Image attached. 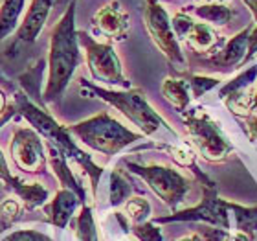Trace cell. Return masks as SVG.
Here are the masks:
<instances>
[{
	"mask_svg": "<svg viewBox=\"0 0 257 241\" xmlns=\"http://www.w3.org/2000/svg\"><path fill=\"white\" fill-rule=\"evenodd\" d=\"M15 114H21L22 118H26L28 122H30V125H32L41 136H44L46 144L55 147L66 160L77 162V164L85 170L86 175L90 177L92 192H94V195H96L97 184H99V179H101L105 170H103L101 166H97L96 162L90 158V155L75 144L74 138H72V134H70V131H68V127H64V125L55 122L54 116H52L43 105L33 103L22 91L15 92L13 103H11L10 107H6L4 114L0 116V127H2L8 120L13 118Z\"/></svg>",
	"mask_w": 257,
	"mask_h": 241,
	"instance_id": "cell-1",
	"label": "cell"
},
{
	"mask_svg": "<svg viewBox=\"0 0 257 241\" xmlns=\"http://www.w3.org/2000/svg\"><path fill=\"white\" fill-rule=\"evenodd\" d=\"M75 6L77 0L66 6V11L50 33L48 81L43 94V103L57 102L79 66L81 54L77 30H75Z\"/></svg>",
	"mask_w": 257,
	"mask_h": 241,
	"instance_id": "cell-2",
	"label": "cell"
},
{
	"mask_svg": "<svg viewBox=\"0 0 257 241\" xmlns=\"http://www.w3.org/2000/svg\"><path fill=\"white\" fill-rule=\"evenodd\" d=\"M81 91L86 96H96L114 109H118L119 113L127 116L136 127L145 134V136H155L160 131H166L169 136L178 140V134L169 127V123L151 107L149 102L145 100L144 92L140 89H127V91H108L103 87H97L86 79H81Z\"/></svg>",
	"mask_w": 257,
	"mask_h": 241,
	"instance_id": "cell-3",
	"label": "cell"
},
{
	"mask_svg": "<svg viewBox=\"0 0 257 241\" xmlns=\"http://www.w3.org/2000/svg\"><path fill=\"white\" fill-rule=\"evenodd\" d=\"M68 131L90 149L99 151L107 156L118 155L127 145L142 140V134L133 133L108 113H99L92 118L74 123L68 127Z\"/></svg>",
	"mask_w": 257,
	"mask_h": 241,
	"instance_id": "cell-4",
	"label": "cell"
},
{
	"mask_svg": "<svg viewBox=\"0 0 257 241\" xmlns=\"http://www.w3.org/2000/svg\"><path fill=\"white\" fill-rule=\"evenodd\" d=\"M182 120L186 131L191 136L189 142L202 158L208 162H222L233 153V144L202 107L188 109L182 113Z\"/></svg>",
	"mask_w": 257,
	"mask_h": 241,
	"instance_id": "cell-5",
	"label": "cell"
},
{
	"mask_svg": "<svg viewBox=\"0 0 257 241\" xmlns=\"http://www.w3.org/2000/svg\"><path fill=\"white\" fill-rule=\"evenodd\" d=\"M125 168L128 172L144 179L145 184L162 199L169 208L175 212L177 206L182 203L189 192V181L184 177L182 173L169 166L162 164H136V162L125 160Z\"/></svg>",
	"mask_w": 257,
	"mask_h": 241,
	"instance_id": "cell-6",
	"label": "cell"
},
{
	"mask_svg": "<svg viewBox=\"0 0 257 241\" xmlns=\"http://www.w3.org/2000/svg\"><path fill=\"white\" fill-rule=\"evenodd\" d=\"M79 44L85 48L86 63L90 68V74L94 79L107 83L112 87L131 89V81L125 77L123 66L119 61L118 54L114 52L110 43H97L96 39L90 37L86 32H77Z\"/></svg>",
	"mask_w": 257,
	"mask_h": 241,
	"instance_id": "cell-7",
	"label": "cell"
},
{
	"mask_svg": "<svg viewBox=\"0 0 257 241\" xmlns=\"http://www.w3.org/2000/svg\"><path fill=\"white\" fill-rule=\"evenodd\" d=\"M230 215H231V203L224 201L217 195V186H202V201L197 206L184 210H175L169 215L155 217L153 223L156 225H166V223H180V221H202L206 225L220 226L230 230Z\"/></svg>",
	"mask_w": 257,
	"mask_h": 241,
	"instance_id": "cell-8",
	"label": "cell"
},
{
	"mask_svg": "<svg viewBox=\"0 0 257 241\" xmlns=\"http://www.w3.org/2000/svg\"><path fill=\"white\" fill-rule=\"evenodd\" d=\"M144 24L149 32L153 43L158 46L162 54L166 55L169 63L177 68L186 66V57L182 54L180 43L173 32L171 19L167 15L166 8H162L158 0H145L144 4Z\"/></svg>",
	"mask_w": 257,
	"mask_h": 241,
	"instance_id": "cell-9",
	"label": "cell"
},
{
	"mask_svg": "<svg viewBox=\"0 0 257 241\" xmlns=\"http://www.w3.org/2000/svg\"><path fill=\"white\" fill-rule=\"evenodd\" d=\"M11 158L19 170L32 175H41L46 168L43 136L33 127H19L13 133V140L10 145Z\"/></svg>",
	"mask_w": 257,
	"mask_h": 241,
	"instance_id": "cell-10",
	"label": "cell"
},
{
	"mask_svg": "<svg viewBox=\"0 0 257 241\" xmlns=\"http://www.w3.org/2000/svg\"><path fill=\"white\" fill-rule=\"evenodd\" d=\"M252 24H248L244 30L235 33V35H233L222 48L217 50L215 54L208 55V57L202 61L204 68L217 70V72H231V70L242 66L244 59H246L248 39H250V32H252Z\"/></svg>",
	"mask_w": 257,
	"mask_h": 241,
	"instance_id": "cell-11",
	"label": "cell"
},
{
	"mask_svg": "<svg viewBox=\"0 0 257 241\" xmlns=\"http://www.w3.org/2000/svg\"><path fill=\"white\" fill-rule=\"evenodd\" d=\"M0 181L4 182L6 190L13 192L17 197L21 199L26 210H37V208H41V206H44L46 201H48V190L44 186H41L39 182L26 184V182H22L21 179H17L11 175L2 151H0Z\"/></svg>",
	"mask_w": 257,
	"mask_h": 241,
	"instance_id": "cell-12",
	"label": "cell"
},
{
	"mask_svg": "<svg viewBox=\"0 0 257 241\" xmlns=\"http://www.w3.org/2000/svg\"><path fill=\"white\" fill-rule=\"evenodd\" d=\"M92 22L103 35L110 37L112 41H125L128 35V28H131L128 13L118 0H110L108 4L101 6L96 11Z\"/></svg>",
	"mask_w": 257,
	"mask_h": 241,
	"instance_id": "cell-13",
	"label": "cell"
},
{
	"mask_svg": "<svg viewBox=\"0 0 257 241\" xmlns=\"http://www.w3.org/2000/svg\"><path fill=\"white\" fill-rule=\"evenodd\" d=\"M55 4V0H32L30 8H28L26 15L22 22L17 28L15 44H24V46H32L37 41L39 33L43 32L44 24L48 21L50 10ZM13 44V46H15Z\"/></svg>",
	"mask_w": 257,
	"mask_h": 241,
	"instance_id": "cell-14",
	"label": "cell"
},
{
	"mask_svg": "<svg viewBox=\"0 0 257 241\" xmlns=\"http://www.w3.org/2000/svg\"><path fill=\"white\" fill-rule=\"evenodd\" d=\"M182 41L191 46L197 54H215L217 50L224 46V41L220 39V35L215 32V28L208 22H193L188 33L184 35Z\"/></svg>",
	"mask_w": 257,
	"mask_h": 241,
	"instance_id": "cell-15",
	"label": "cell"
},
{
	"mask_svg": "<svg viewBox=\"0 0 257 241\" xmlns=\"http://www.w3.org/2000/svg\"><path fill=\"white\" fill-rule=\"evenodd\" d=\"M81 204L79 197L75 195L72 190L61 188L59 192L55 193V197L52 199V203L46 206V214H48V221L57 228H66L70 223L74 212Z\"/></svg>",
	"mask_w": 257,
	"mask_h": 241,
	"instance_id": "cell-16",
	"label": "cell"
},
{
	"mask_svg": "<svg viewBox=\"0 0 257 241\" xmlns=\"http://www.w3.org/2000/svg\"><path fill=\"white\" fill-rule=\"evenodd\" d=\"M46 147H48V160H50V166H52V170H54L55 177L59 179L61 186L66 188V190H72V192L79 197L81 201V206L83 204H86V192L85 188H83V184H79V181L75 179V175L72 173V170L68 168V160L64 158L63 155H61L59 151L55 149V147H52V145L46 144Z\"/></svg>",
	"mask_w": 257,
	"mask_h": 241,
	"instance_id": "cell-17",
	"label": "cell"
},
{
	"mask_svg": "<svg viewBox=\"0 0 257 241\" xmlns=\"http://www.w3.org/2000/svg\"><path fill=\"white\" fill-rule=\"evenodd\" d=\"M162 94L178 113H186L191 103V89L186 77H166L162 83Z\"/></svg>",
	"mask_w": 257,
	"mask_h": 241,
	"instance_id": "cell-18",
	"label": "cell"
},
{
	"mask_svg": "<svg viewBox=\"0 0 257 241\" xmlns=\"http://www.w3.org/2000/svg\"><path fill=\"white\" fill-rule=\"evenodd\" d=\"M186 13H193V15L200 19V21L208 22V24H215V26H222L233 19L235 11L231 10L230 6L220 4V2H208V4L197 6V8H186Z\"/></svg>",
	"mask_w": 257,
	"mask_h": 241,
	"instance_id": "cell-19",
	"label": "cell"
},
{
	"mask_svg": "<svg viewBox=\"0 0 257 241\" xmlns=\"http://www.w3.org/2000/svg\"><path fill=\"white\" fill-rule=\"evenodd\" d=\"M134 192L133 182L125 177V173L121 170H112L108 175V204L110 206H119L123 204L127 199H131Z\"/></svg>",
	"mask_w": 257,
	"mask_h": 241,
	"instance_id": "cell-20",
	"label": "cell"
},
{
	"mask_svg": "<svg viewBox=\"0 0 257 241\" xmlns=\"http://www.w3.org/2000/svg\"><path fill=\"white\" fill-rule=\"evenodd\" d=\"M26 6V0H4L0 6V41L19 28V19Z\"/></svg>",
	"mask_w": 257,
	"mask_h": 241,
	"instance_id": "cell-21",
	"label": "cell"
},
{
	"mask_svg": "<svg viewBox=\"0 0 257 241\" xmlns=\"http://www.w3.org/2000/svg\"><path fill=\"white\" fill-rule=\"evenodd\" d=\"M43 70H44V61H39L35 66H30L24 74L19 75V83H21V87H22V92H24L33 103H35V100H41L39 96H41Z\"/></svg>",
	"mask_w": 257,
	"mask_h": 241,
	"instance_id": "cell-22",
	"label": "cell"
},
{
	"mask_svg": "<svg viewBox=\"0 0 257 241\" xmlns=\"http://www.w3.org/2000/svg\"><path fill=\"white\" fill-rule=\"evenodd\" d=\"M231 215H235L237 228L248 236L255 237L257 232V206H241L231 203Z\"/></svg>",
	"mask_w": 257,
	"mask_h": 241,
	"instance_id": "cell-23",
	"label": "cell"
},
{
	"mask_svg": "<svg viewBox=\"0 0 257 241\" xmlns=\"http://www.w3.org/2000/svg\"><path fill=\"white\" fill-rule=\"evenodd\" d=\"M75 236L79 241H97V230L94 214L88 204L81 206V212L75 219Z\"/></svg>",
	"mask_w": 257,
	"mask_h": 241,
	"instance_id": "cell-24",
	"label": "cell"
},
{
	"mask_svg": "<svg viewBox=\"0 0 257 241\" xmlns=\"http://www.w3.org/2000/svg\"><path fill=\"white\" fill-rule=\"evenodd\" d=\"M255 79H257V64H252L250 68L241 72L237 77L228 81V83L219 91V98L220 100H224L226 96H230V94H233V92L241 91V89H248V87H252L253 83H255Z\"/></svg>",
	"mask_w": 257,
	"mask_h": 241,
	"instance_id": "cell-25",
	"label": "cell"
},
{
	"mask_svg": "<svg viewBox=\"0 0 257 241\" xmlns=\"http://www.w3.org/2000/svg\"><path fill=\"white\" fill-rule=\"evenodd\" d=\"M125 215L133 221V225H140V223H145L151 215V204L147 199L144 197H131L125 201L123 204Z\"/></svg>",
	"mask_w": 257,
	"mask_h": 241,
	"instance_id": "cell-26",
	"label": "cell"
},
{
	"mask_svg": "<svg viewBox=\"0 0 257 241\" xmlns=\"http://www.w3.org/2000/svg\"><path fill=\"white\" fill-rule=\"evenodd\" d=\"M184 77H186L188 83H189L191 96L197 98V100L198 98H202L206 92L211 91V89H215V87L220 83L219 79H215V77H208V75H189V74H186Z\"/></svg>",
	"mask_w": 257,
	"mask_h": 241,
	"instance_id": "cell-27",
	"label": "cell"
},
{
	"mask_svg": "<svg viewBox=\"0 0 257 241\" xmlns=\"http://www.w3.org/2000/svg\"><path fill=\"white\" fill-rule=\"evenodd\" d=\"M131 234L138 241H164V234L158 228L156 223L153 221H145V223H140V225L131 226Z\"/></svg>",
	"mask_w": 257,
	"mask_h": 241,
	"instance_id": "cell-28",
	"label": "cell"
},
{
	"mask_svg": "<svg viewBox=\"0 0 257 241\" xmlns=\"http://www.w3.org/2000/svg\"><path fill=\"white\" fill-rule=\"evenodd\" d=\"M200 241H230L231 232L220 226H211V225H198L195 230Z\"/></svg>",
	"mask_w": 257,
	"mask_h": 241,
	"instance_id": "cell-29",
	"label": "cell"
},
{
	"mask_svg": "<svg viewBox=\"0 0 257 241\" xmlns=\"http://www.w3.org/2000/svg\"><path fill=\"white\" fill-rule=\"evenodd\" d=\"M0 241H54L50 236L43 234L39 230H32V228H19V230L8 232L4 237H0Z\"/></svg>",
	"mask_w": 257,
	"mask_h": 241,
	"instance_id": "cell-30",
	"label": "cell"
},
{
	"mask_svg": "<svg viewBox=\"0 0 257 241\" xmlns=\"http://www.w3.org/2000/svg\"><path fill=\"white\" fill-rule=\"evenodd\" d=\"M0 217L6 226H10L11 223H15L21 217V204L17 203L15 199H6L4 203L0 204Z\"/></svg>",
	"mask_w": 257,
	"mask_h": 241,
	"instance_id": "cell-31",
	"label": "cell"
},
{
	"mask_svg": "<svg viewBox=\"0 0 257 241\" xmlns=\"http://www.w3.org/2000/svg\"><path fill=\"white\" fill-rule=\"evenodd\" d=\"M257 55V22L252 24V32H250V39H248V52H246V59L244 63L252 61Z\"/></svg>",
	"mask_w": 257,
	"mask_h": 241,
	"instance_id": "cell-32",
	"label": "cell"
},
{
	"mask_svg": "<svg viewBox=\"0 0 257 241\" xmlns=\"http://www.w3.org/2000/svg\"><path fill=\"white\" fill-rule=\"evenodd\" d=\"M246 133H248V138L252 140V142H255L257 140V113H253V114L248 116Z\"/></svg>",
	"mask_w": 257,
	"mask_h": 241,
	"instance_id": "cell-33",
	"label": "cell"
},
{
	"mask_svg": "<svg viewBox=\"0 0 257 241\" xmlns=\"http://www.w3.org/2000/svg\"><path fill=\"white\" fill-rule=\"evenodd\" d=\"M230 241H253L252 236H248V234H244V232L237 230L231 234V239Z\"/></svg>",
	"mask_w": 257,
	"mask_h": 241,
	"instance_id": "cell-34",
	"label": "cell"
},
{
	"mask_svg": "<svg viewBox=\"0 0 257 241\" xmlns=\"http://www.w3.org/2000/svg\"><path fill=\"white\" fill-rule=\"evenodd\" d=\"M244 4H246V8L250 10V13H252L253 21L257 22V0H242Z\"/></svg>",
	"mask_w": 257,
	"mask_h": 241,
	"instance_id": "cell-35",
	"label": "cell"
},
{
	"mask_svg": "<svg viewBox=\"0 0 257 241\" xmlns=\"http://www.w3.org/2000/svg\"><path fill=\"white\" fill-rule=\"evenodd\" d=\"M6 107H8V105H6V94H4V91H0V114L4 113Z\"/></svg>",
	"mask_w": 257,
	"mask_h": 241,
	"instance_id": "cell-36",
	"label": "cell"
},
{
	"mask_svg": "<svg viewBox=\"0 0 257 241\" xmlns=\"http://www.w3.org/2000/svg\"><path fill=\"white\" fill-rule=\"evenodd\" d=\"M175 241H200V237H198L197 234H189V236H184V237H180V239H175Z\"/></svg>",
	"mask_w": 257,
	"mask_h": 241,
	"instance_id": "cell-37",
	"label": "cell"
},
{
	"mask_svg": "<svg viewBox=\"0 0 257 241\" xmlns=\"http://www.w3.org/2000/svg\"><path fill=\"white\" fill-rule=\"evenodd\" d=\"M253 113H257V87H253Z\"/></svg>",
	"mask_w": 257,
	"mask_h": 241,
	"instance_id": "cell-38",
	"label": "cell"
},
{
	"mask_svg": "<svg viewBox=\"0 0 257 241\" xmlns=\"http://www.w3.org/2000/svg\"><path fill=\"white\" fill-rule=\"evenodd\" d=\"M70 2H74V0H55L54 6H68Z\"/></svg>",
	"mask_w": 257,
	"mask_h": 241,
	"instance_id": "cell-39",
	"label": "cell"
},
{
	"mask_svg": "<svg viewBox=\"0 0 257 241\" xmlns=\"http://www.w3.org/2000/svg\"><path fill=\"white\" fill-rule=\"evenodd\" d=\"M0 83H2V85H6V83H8V79H6V75L2 74V72H0Z\"/></svg>",
	"mask_w": 257,
	"mask_h": 241,
	"instance_id": "cell-40",
	"label": "cell"
},
{
	"mask_svg": "<svg viewBox=\"0 0 257 241\" xmlns=\"http://www.w3.org/2000/svg\"><path fill=\"white\" fill-rule=\"evenodd\" d=\"M213 2H220V4H224V2H228V0H213Z\"/></svg>",
	"mask_w": 257,
	"mask_h": 241,
	"instance_id": "cell-41",
	"label": "cell"
},
{
	"mask_svg": "<svg viewBox=\"0 0 257 241\" xmlns=\"http://www.w3.org/2000/svg\"><path fill=\"white\" fill-rule=\"evenodd\" d=\"M160 2V0H158ZM162 2H177V0H162Z\"/></svg>",
	"mask_w": 257,
	"mask_h": 241,
	"instance_id": "cell-42",
	"label": "cell"
}]
</instances>
